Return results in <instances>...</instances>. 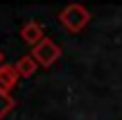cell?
<instances>
[{"instance_id":"cell-5","label":"cell","mask_w":122,"mask_h":120,"mask_svg":"<svg viewBox=\"0 0 122 120\" xmlns=\"http://www.w3.org/2000/svg\"><path fill=\"white\" fill-rule=\"evenodd\" d=\"M14 68H16V73L20 77H32L36 70H39V61H36L32 54H25V57H20L16 63H14Z\"/></svg>"},{"instance_id":"cell-2","label":"cell","mask_w":122,"mask_h":120,"mask_svg":"<svg viewBox=\"0 0 122 120\" xmlns=\"http://www.w3.org/2000/svg\"><path fill=\"white\" fill-rule=\"evenodd\" d=\"M61 54H63V52H61V48L54 43L52 39H48V36H45L39 45L32 48V57H34L36 61H39V66H43V68L54 66V63L61 59Z\"/></svg>"},{"instance_id":"cell-4","label":"cell","mask_w":122,"mask_h":120,"mask_svg":"<svg viewBox=\"0 0 122 120\" xmlns=\"http://www.w3.org/2000/svg\"><path fill=\"white\" fill-rule=\"evenodd\" d=\"M18 73L14 66H9V63H2L0 66V91H5V93H11L14 89H16L18 84Z\"/></svg>"},{"instance_id":"cell-1","label":"cell","mask_w":122,"mask_h":120,"mask_svg":"<svg viewBox=\"0 0 122 120\" xmlns=\"http://www.w3.org/2000/svg\"><path fill=\"white\" fill-rule=\"evenodd\" d=\"M59 23L66 27V32L79 34V32L86 30V25L91 23V11H88L81 2H70L59 11Z\"/></svg>"},{"instance_id":"cell-7","label":"cell","mask_w":122,"mask_h":120,"mask_svg":"<svg viewBox=\"0 0 122 120\" xmlns=\"http://www.w3.org/2000/svg\"><path fill=\"white\" fill-rule=\"evenodd\" d=\"M5 63V54H2V50H0V66Z\"/></svg>"},{"instance_id":"cell-6","label":"cell","mask_w":122,"mask_h":120,"mask_svg":"<svg viewBox=\"0 0 122 120\" xmlns=\"http://www.w3.org/2000/svg\"><path fill=\"white\" fill-rule=\"evenodd\" d=\"M14 107H16L14 95H11V93H5V91H0V120L7 116L9 111H14Z\"/></svg>"},{"instance_id":"cell-3","label":"cell","mask_w":122,"mask_h":120,"mask_svg":"<svg viewBox=\"0 0 122 120\" xmlns=\"http://www.w3.org/2000/svg\"><path fill=\"white\" fill-rule=\"evenodd\" d=\"M20 39L25 41L27 45H39L41 41L45 39V34H43V25H41L39 21H27L25 25L20 27Z\"/></svg>"}]
</instances>
